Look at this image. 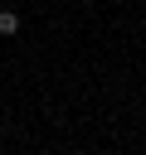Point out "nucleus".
Here are the masks:
<instances>
[{
    "mask_svg": "<svg viewBox=\"0 0 146 155\" xmlns=\"http://www.w3.org/2000/svg\"><path fill=\"white\" fill-rule=\"evenodd\" d=\"M0 34H5V39L19 34V15H15V10H0Z\"/></svg>",
    "mask_w": 146,
    "mask_h": 155,
    "instance_id": "obj_1",
    "label": "nucleus"
}]
</instances>
